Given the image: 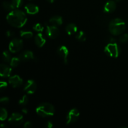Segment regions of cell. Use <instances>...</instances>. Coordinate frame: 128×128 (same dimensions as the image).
<instances>
[{
    "label": "cell",
    "instance_id": "15",
    "mask_svg": "<svg viewBox=\"0 0 128 128\" xmlns=\"http://www.w3.org/2000/svg\"><path fill=\"white\" fill-rule=\"evenodd\" d=\"M25 10H26V12L29 14L34 15L39 12L40 9H39L38 6H36V5L33 4H28L25 6Z\"/></svg>",
    "mask_w": 128,
    "mask_h": 128
},
{
    "label": "cell",
    "instance_id": "22",
    "mask_svg": "<svg viewBox=\"0 0 128 128\" xmlns=\"http://www.w3.org/2000/svg\"><path fill=\"white\" fill-rule=\"evenodd\" d=\"M76 40H78L79 41H81V42H84V41H86V35L84 31H80V32H78L77 34H76Z\"/></svg>",
    "mask_w": 128,
    "mask_h": 128
},
{
    "label": "cell",
    "instance_id": "32",
    "mask_svg": "<svg viewBox=\"0 0 128 128\" xmlns=\"http://www.w3.org/2000/svg\"><path fill=\"white\" fill-rule=\"evenodd\" d=\"M32 123L31 122H30V121H28V122H25L24 125V127L25 128H30L32 127Z\"/></svg>",
    "mask_w": 128,
    "mask_h": 128
},
{
    "label": "cell",
    "instance_id": "18",
    "mask_svg": "<svg viewBox=\"0 0 128 128\" xmlns=\"http://www.w3.org/2000/svg\"><path fill=\"white\" fill-rule=\"evenodd\" d=\"M66 31L68 34L70 35V36H72V35H74L76 33H77L78 27L76 24L73 23L69 24L66 26Z\"/></svg>",
    "mask_w": 128,
    "mask_h": 128
},
{
    "label": "cell",
    "instance_id": "6",
    "mask_svg": "<svg viewBox=\"0 0 128 128\" xmlns=\"http://www.w3.org/2000/svg\"><path fill=\"white\" fill-rule=\"evenodd\" d=\"M80 116V112L76 108L72 109L68 112L66 117V124L68 125L71 124L76 122L79 119Z\"/></svg>",
    "mask_w": 128,
    "mask_h": 128
},
{
    "label": "cell",
    "instance_id": "12",
    "mask_svg": "<svg viewBox=\"0 0 128 128\" xmlns=\"http://www.w3.org/2000/svg\"><path fill=\"white\" fill-rule=\"evenodd\" d=\"M12 68L5 64H0V76L2 78L10 77Z\"/></svg>",
    "mask_w": 128,
    "mask_h": 128
},
{
    "label": "cell",
    "instance_id": "8",
    "mask_svg": "<svg viewBox=\"0 0 128 128\" xmlns=\"http://www.w3.org/2000/svg\"><path fill=\"white\" fill-rule=\"evenodd\" d=\"M37 90V84L34 80H28L24 87V91L29 94H32Z\"/></svg>",
    "mask_w": 128,
    "mask_h": 128
},
{
    "label": "cell",
    "instance_id": "24",
    "mask_svg": "<svg viewBox=\"0 0 128 128\" xmlns=\"http://www.w3.org/2000/svg\"><path fill=\"white\" fill-rule=\"evenodd\" d=\"M21 60L20 59L17 57H14V58H12L11 59V61H10V66L12 68H16L19 66L20 64V62H21Z\"/></svg>",
    "mask_w": 128,
    "mask_h": 128
},
{
    "label": "cell",
    "instance_id": "36",
    "mask_svg": "<svg viewBox=\"0 0 128 128\" xmlns=\"http://www.w3.org/2000/svg\"><path fill=\"white\" fill-rule=\"evenodd\" d=\"M49 2H51V3H52V2H54L55 1V0H47Z\"/></svg>",
    "mask_w": 128,
    "mask_h": 128
},
{
    "label": "cell",
    "instance_id": "13",
    "mask_svg": "<svg viewBox=\"0 0 128 128\" xmlns=\"http://www.w3.org/2000/svg\"><path fill=\"white\" fill-rule=\"evenodd\" d=\"M18 57L21 61H28L30 60H34V56L33 52L31 51H28V50H26V51L21 52L19 55Z\"/></svg>",
    "mask_w": 128,
    "mask_h": 128
},
{
    "label": "cell",
    "instance_id": "37",
    "mask_svg": "<svg viewBox=\"0 0 128 128\" xmlns=\"http://www.w3.org/2000/svg\"><path fill=\"white\" fill-rule=\"evenodd\" d=\"M122 0H116V2H121Z\"/></svg>",
    "mask_w": 128,
    "mask_h": 128
},
{
    "label": "cell",
    "instance_id": "29",
    "mask_svg": "<svg viewBox=\"0 0 128 128\" xmlns=\"http://www.w3.org/2000/svg\"><path fill=\"white\" fill-rule=\"evenodd\" d=\"M8 87V83L6 81H0V92L4 91Z\"/></svg>",
    "mask_w": 128,
    "mask_h": 128
},
{
    "label": "cell",
    "instance_id": "11",
    "mask_svg": "<svg viewBox=\"0 0 128 128\" xmlns=\"http://www.w3.org/2000/svg\"><path fill=\"white\" fill-rule=\"evenodd\" d=\"M9 83L11 84V86L12 88H17L20 87L22 84L23 81H22V78L20 76L14 75V76H12L10 78V79H9Z\"/></svg>",
    "mask_w": 128,
    "mask_h": 128
},
{
    "label": "cell",
    "instance_id": "33",
    "mask_svg": "<svg viewBox=\"0 0 128 128\" xmlns=\"http://www.w3.org/2000/svg\"><path fill=\"white\" fill-rule=\"evenodd\" d=\"M46 126L48 128H51L53 127V124L51 122V121H48L47 122V124H46Z\"/></svg>",
    "mask_w": 128,
    "mask_h": 128
},
{
    "label": "cell",
    "instance_id": "28",
    "mask_svg": "<svg viewBox=\"0 0 128 128\" xmlns=\"http://www.w3.org/2000/svg\"><path fill=\"white\" fill-rule=\"evenodd\" d=\"M119 41L121 43H126L128 41V34H123L120 36Z\"/></svg>",
    "mask_w": 128,
    "mask_h": 128
},
{
    "label": "cell",
    "instance_id": "16",
    "mask_svg": "<svg viewBox=\"0 0 128 128\" xmlns=\"http://www.w3.org/2000/svg\"><path fill=\"white\" fill-rule=\"evenodd\" d=\"M46 41V39L44 37L42 33L39 32L36 34V37H35V43L38 47L42 48L45 44Z\"/></svg>",
    "mask_w": 128,
    "mask_h": 128
},
{
    "label": "cell",
    "instance_id": "23",
    "mask_svg": "<svg viewBox=\"0 0 128 128\" xmlns=\"http://www.w3.org/2000/svg\"><path fill=\"white\" fill-rule=\"evenodd\" d=\"M8 111L6 109L0 108V121H5L8 118Z\"/></svg>",
    "mask_w": 128,
    "mask_h": 128
},
{
    "label": "cell",
    "instance_id": "20",
    "mask_svg": "<svg viewBox=\"0 0 128 128\" xmlns=\"http://www.w3.org/2000/svg\"><path fill=\"white\" fill-rule=\"evenodd\" d=\"M20 36L21 38L25 40H30L33 36V33L31 31H21L20 32Z\"/></svg>",
    "mask_w": 128,
    "mask_h": 128
},
{
    "label": "cell",
    "instance_id": "21",
    "mask_svg": "<svg viewBox=\"0 0 128 128\" xmlns=\"http://www.w3.org/2000/svg\"><path fill=\"white\" fill-rule=\"evenodd\" d=\"M11 59V55L8 51H4L2 54V60L5 62H10Z\"/></svg>",
    "mask_w": 128,
    "mask_h": 128
},
{
    "label": "cell",
    "instance_id": "31",
    "mask_svg": "<svg viewBox=\"0 0 128 128\" xmlns=\"http://www.w3.org/2000/svg\"><path fill=\"white\" fill-rule=\"evenodd\" d=\"M15 34V32L14 31H11V30H9L6 32V36H8V38H12L14 36Z\"/></svg>",
    "mask_w": 128,
    "mask_h": 128
},
{
    "label": "cell",
    "instance_id": "5",
    "mask_svg": "<svg viewBox=\"0 0 128 128\" xmlns=\"http://www.w3.org/2000/svg\"><path fill=\"white\" fill-rule=\"evenodd\" d=\"M23 47V42L20 39H13L9 44V50L12 53L18 52Z\"/></svg>",
    "mask_w": 128,
    "mask_h": 128
},
{
    "label": "cell",
    "instance_id": "19",
    "mask_svg": "<svg viewBox=\"0 0 128 128\" xmlns=\"http://www.w3.org/2000/svg\"><path fill=\"white\" fill-rule=\"evenodd\" d=\"M2 7L4 10L7 11H12L15 10V8L14 5L12 4V2H9V1H4L2 3Z\"/></svg>",
    "mask_w": 128,
    "mask_h": 128
},
{
    "label": "cell",
    "instance_id": "30",
    "mask_svg": "<svg viewBox=\"0 0 128 128\" xmlns=\"http://www.w3.org/2000/svg\"><path fill=\"white\" fill-rule=\"evenodd\" d=\"M10 98L8 97H2L0 98V104H8L10 102Z\"/></svg>",
    "mask_w": 128,
    "mask_h": 128
},
{
    "label": "cell",
    "instance_id": "14",
    "mask_svg": "<svg viewBox=\"0 0 128 128\" xmlns=\"http://www.w3.org/2000/svg\"><path fill=\"white\" fill-rule=\"evenodd\" d=\"M116 3L114 1H109L105 4L104 6V11L106 13H111V12H114L116 10Z\"/></svg>",
    "mask_w": 128,
    "mask_h": 128
},
{
    "label": "cell",
    "instance_id": "1",
    "mask_svg": "<svg viewBox=\"0 0 128 128\" xmlns=\"http://www.w3.org/2000/svg\"><path fill=\"white\" fill-rule=\"evenodd\" d=\"M6 20L11 26L20 28L26 24L28 19L23 11L19 10H14L13 11H10L7 15Z\"/></svg>",
    "mask_w": 128,
    "mask_h": 128
},
{
    "label": "cell",
    "instance_id": "17",
    "mask_svg": "<svg viewBox=\"0 0 128 128\" xmlns=\"http://www.w3.org/2000/svg\"><path fill=\"white\" fill-rule=\"evenodd\" d=\"M62 18L61 16H54L51 18L50 20V22L51 25L54 26H59L62 24Z\"/></svg>",
    "mask_w": 128,
    "mask_h": 128
},
{
    "label": "cell",
    "instance_id": "9",
    "mask_svg": "<svg viewBox=\"0 0 128 128\" xmlns=\"http://www.w3.org/2000/svg\"><path fill=\"white\" fill-rule=\"evenodd\" d=\"M46 34H47L48 36L51 39H56L60 36V31L59 29L58 28L57 26H47V29H46Z\"/></svg>",
    "mask_w": 128,
    "mask_h": 128
},
{
    "label": "cell",
    "instance_id": "10",
    "mask_svg": "<svg viewBox=\"0 0 128 128\" xmlns=\"http://www.w3.org/2000/svg\"><path fill=\"white\" fill-rule=\"evenodd\" d=\"M57 53L59 56L61 58L64 63H68V58L69 56V50L68 48L65 46H61L58 48L57 50Z\"/></svg>",
    "mask_w": 128,
    "mask_h": 128
},
{
    "label": "cell",
    "instance_id": "3",
    "mask_svg": "<svg viewBox=\"0 0 128 128\" xmlns=\"http://www.w3.org/2000/svg\"><path fill=\"white\" fill-rule=\"evenodd\" d=\"M36 112L38 116L42 118H47L54 114V107L51 104L45 102L42 103L37 107Z\"/></svg>",
    "mask_w": 128,
    "mask_h": 128
},
{
    "label": "cell",
    "instance_id": "2",
    "mask_svg": "<svg viewBox=\"0 0 128 128\" xmlns=\"http://www.w3.org/2000/svg\"><path fill=\"white\" fill-rule=\"evenodd\" d=\"M109 30L112 35L119 36L126 30V23L122 20L116 18L112 20L109 25Z\"/></svg>",
    "mask_w": 128,
    "mask_h": 128
},
{
    "label": "cell",
    "instance_id": "27",
    "mask_svg": "<svg viewBox=\"0 0 128 128\" xmlns=\"http://www.w3.org/2000/svg\"><path fill=\"white\" fill-rule=\"evenodd\" d=\"M22 1L23 0H12V3L14 5V8L16 9L19 8L20 7H21V6L22 4Z\"/></svg>",
    "mask_w": 128,
    "mask_h": 128
},
{
    "label": "cell",
    "instance_id": "26",
    "mask_svg": "<svg viewBox=\"0 0 128 128\" xmlns=\"http://www.w3.org/2000/svg\"><path fill=\"white\" fill-rule=\"evenodd\" d=\"M44 28L43 27V26L40 23L36 24L33 26L34 30H35L36 32H42V31H43Z\"/></svg>",
    "mask_w": 128,
    "mask_h": 128
},
{
    "label": "cell",
    "instance_id": "4",
    "mask_svg": "<svg viewBox=\"0 0 128 128\" xmlns=\"http://www.w3.org/2000/svg\"><path fill=\"white\" fill-rule=\"evenodd\" d=\"M104 52L110 57L118 58L121 52V48L116 42H112L105 47Z\"/></svg>",
    "mask_w": 128,
    "mask_h": 128
},
{
    "label": "cell",
    "instance_id": "35",
    "mask_svg": "<svg viewBox=\"0 0 128 128\" xmlns=\"http://www.w3.org/2000/svg\"><path fill=\"white\" fill-rule=\"evenodd\" d=\"M0 127L1 128H6V125H5V124H1L0 125Z\"/></svg>",
    "mask_w": 128,
    "mask_h": 128
},
{
    "label": "cell",
    "instance_id": "25",
    "mask_svg": "<svg viewBox=\"0 0 128 128\" xmlns=\"http://www.w3.org/2000/svg\"><path fill=\"white\" fill-rule=\"evenodd\" d=\"M28 102H29L28 97L27 95H24V96H22V97L21 98V100L19 101V104H20V105H21V106H24L28 104Z\"/></svg>",
    "mask_w": 128,
    "mask_h": 128
},
{
    "label": "cell",
    "instance_id": "34",
    "mask_svg": "<svg viewBox=\"0 0 128 128\" xmlns=\"http://www.w3.org/2000/svg\"><path fill=\"white\" fill-rule=\"evenodd\" d=\"M22 112H23L24 114H28V110L26 108H23L22 109Z\"/></svg>",
    "mask_w": 128,
    "mask_h": 128
},
{
    "label": "cell",
    "instance_id": "7",
    "mask_svg": "<svg viewBox=\"0 0 128 128\" xmlns=\"http://www.w3.org/2000/svg\"><path fill=\"white\" fill-rule=\"evenodd\" d=\"M8 121L9 122L11 125H12V126H20V125L22 124V123H23V116H22V115L21 114L15 112V113H13L10 116Z\"/></svg>",
    "mask_w": 128,
    "mask_h": 128
}]
</instances>
